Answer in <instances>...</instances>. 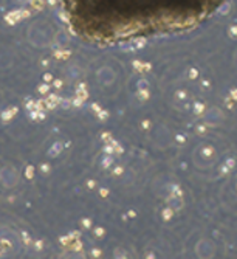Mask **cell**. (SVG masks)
I'll use <instances>...</instances> for the list:
<instances>
[{
  "mask_svg": "<svg viewBox=\"0 0 237 259\" xmlns=\"http://www.w3.org/2000/svg\"><path fill=\"white\" fill-rule=\"evenodd\" d=\"M226 0H64L70 28L79 37L112 45L183 33L214 16Z\"/></svg>",
  "mask_w": 237,
  "mask_h": 259,
  "instance_id": "obj_1",
  "label": "cell"
}]
</instances>
